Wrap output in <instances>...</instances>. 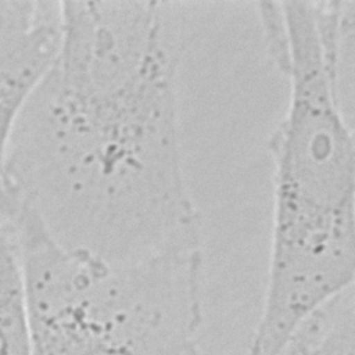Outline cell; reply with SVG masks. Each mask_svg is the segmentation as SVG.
I'll use <instances>...</instances> for the list:
<instances>
[{
  "label": "cell",
  "instance_id": "5",
  "mask_svg": "<svg viewBox=\"0 0 355 355\" xmlns=\"http://www.w3.org/2000/svg\"><path fill=\"white\" fill-rule=\"evenodd\" d=\"M0 355H31V334L21 257L14 233L1 215Z\"/></svg>",
  "mask_w": 355,
  "mask_h": 355
},
{
  "label": "cell",
  "instance_id": "4",
  "mask_svg": "<svg viewBox=\"0 0 355 355\" xmlns=\"http://www.w3.org/2000/svg\"><path fill=\"white\" fill-rule=\"evenodd\" d=\"M61 42V1L0 0V176L15 123Z\"/></svg>",
  "mask_w": 355,
  "mask_h": 355
},
{
  "label": "cell",
  "instance_id": "2",
  "mask_svg": "<svg viewBox=\"0 0 355 355\" xmlns=\"http://www.w3.org/2000/svg\"><path fill=\"white\" fill-rule=\"evenodd\" d=\"M258 18L288 100L266 144L272 233L248 355H277L308 318L354 288L355 144L341 43L318 3L263 1Z\"/></svg>",
  "mask_w": 355,
  "mask_h": 355
},
{
  "label": "cell",
  "instance_id": "3",
  "mask_svg": "<svg viewBox=\"0 0 355 355\" xmlns=\"http://www.w3.org/2000/svg\"><path fill=\"white\" fill-rule=\"evenodd\" d=\"M21 257L31 355H202L201 250L114 261L68 248L21 196L0 197Z\"/></svg>",
  "mask_w": 355,
  "mask_h": 355
},
{
  "label": "cell",
  "instance_id": "1",
  "mask_svg": "<svg viewBox=\"0 0 355 355\" xmlns=\"http://www.w3.org/2000/svg\"><path fill=\"white\" fill-rule=\"evenodd\" d=\"M190 11L61 1L58 53L15 123L1 178L62 245L114 261L201 250L180 139Z\"/></svg>",
  "mask_w": 355,
  "mask_h": 355
},
{
  "label": "cell",
  "instance_id": "6",
  "mask_svg": "<svg viewBox=\"0 0 355 355\" xmlns=\"http://www.w3.org/2000/svg\"><path fill=\"white\" fill-rule=\"evenodd\" d=\"M354 288L308 318L277 355H355Z\"/></svg>",
  "mask_w": 355,
  "mask_h": 355
}]
</instances>
